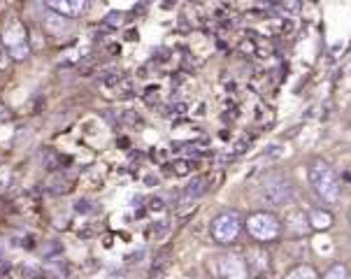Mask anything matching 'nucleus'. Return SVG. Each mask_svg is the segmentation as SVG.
<instances>
[{
    "label": "nucleus",
    "instance_id": "obj_14",
    "mask_svg": "<svg viewBox=\"0 0 351 279\" xmlns=\"http://www.w3.org/2000/svg\"><path fill=\"white\" fill-rule=\"evenodd\" d=\"M5 49V47H3V40H0V51H3Z\"/></svg>",
    "mask_w": 351,
    "mask_h": 279
},
{
    "label": "nucleus",
    "instance_id": "obj_9",
    "mask_svg": "<svg viewBox=\"0 0 351 279\" xmlns=\"http://www.w3.org/2000/svg\"><path fill=\"white\" fill-rule=\"evenodd\" d=\"M287 279H319L317 270L309 268V265H298V268H293L287 275Z\"/></svg>",
    "mask_w": 351,
    "mask_h": 279
},
{
    "label": "nucleus",
    "instance_id": "obj_15",
    "mask_svg": "<svg viewBox=\"0 0 351 279\" xmlns=\"http://www.w3.org/2000/svg\"><path fill=\"white\" fill-rule=\"evenodd\" d=\"M349 221H351V212H349Z\"/></svg>",
    "mask_w": 351,
    "mask_h": 279
},
{
    "label": "nucleus",
    "instance_id": "obj_5",
    "mask_svg": "<svg viewBox=\"0 0 351 279\" xmlns=\"http://www.w3.org/2000/svg\"><path fill=\"white\" fill-rule=\"evenodd\" d=\"M263 195L267 203L284 205L291 200V184L282 175H270L263 180Z\"/></svg>",
    "mask_w": 351,
    "mask_h": 279
},
{
    "label": "nucleus",
    "instance_id": "obj_10",
    "mask_svg": "<svg viewBox=\"0 0 351 279\" xmlns=\"http://www.w3.org/2000/svg\"><path fill=\"white\" fill-rule=\"evenodd\" d=\"M324 279H349V272L342 263H335L332 268H328V272L324 275Z\"/></svg>",
    "mask_w": 351,
    "mask_h": 279
},
{
    "label": "nucleus",
    "instance_id": "obj_6",
    "mask_svg": "<svg viewBox=\"0 0 351 279\" xmlns=\"http://www.w3.org/2000/svg\"><path fill=\"white\" fill-rule=\"evenodd\" d=\"M217 272H219V279H247L249 277L247 263L242 260V256H237V254H223V256H219Z\"/></svg>",
    "mask_w": 351,
    "mask_h": 279
},
{
    "label": "nucleus",
    "instance_id": "obj_1",
    "mask_svg": "<svg viewBox=\"0 0 351 279\" xmlns=\"http://www.w3.org/2000/svg\"><path fill=\"white\" fill-rule=\"evenodd\" d=\"M307 175H309V184H312V189L319 193L321 200H326V203H337V200H340L342 184L330 163L321 161V158H314V161L309 163Z\"/></svg>",
    "mask_w": 351,
    "mask_h": 279
},
{
    "label": "nucleus",
    "instance_id": "obj_11",
    "mask_svg": "<svg viewBox=\"0 0 351 279\" xmlns=\"http://www.w3.org/2000/svg\"><path fill=\"white\" fill-rule=\"evenodd\" d=\"M65 184H68V182H65L63 177L56 175V177H51V180L47 182V189H49L51 193H65V191H68V186H65Z\"/></svg>",
    "mask_w": 351,
    "mask_h": 279
},
{
    "label": "nucleus",
    "instance_id": "obj_13",
    "mask_svg": "<svg viewBox=\"0 0 351 279\" xmlns=\"http://www.w3.org/2000/svg\"><path fill=\"white\" fill-rule=\"evenodd\" d=\"M12 114H10V110L5 108V105H0V119H10Z\"/></svg>",
    "mask_w": 351,
    "mask_h": 279
},
{
    "label": "nucleus",
    "instance_id": "obj_2",
    "mask_svg": "<svg viewBox=\"0 0 351 279\" xmlns=\"http://www.w3.org/2000/svg\"><path fill=\"white\" fill-rule=\"evenodd\" d=\"M0 40H3V47L10 51V56L14 61H26L31 56V45L26 40V28H23L21 21H5L3 28H0Z\"/></svg>",
    "mask_w": 351,
    "mask_h": 279
},
{
    "label": "nucleus",
    "instance_id": "obj_4",
    "mask_svg": "<svg viewBox=\"0 0 351 279\" xmlns=\"http://www.w3.org/2000/svg\"><path fill=\"white\" fill-rule=\"evenodd\" d=\"M247 230L254 240L270 242L279 235L282 226H279V219L272 215V212H254V215L247 219Z\"/></svg>",
    "mask_w": 351,
    "mask_h": 279
},
{
    "label": "nucleus",
    "instance_id": "obj_8",
    "mask_svg": "<svg viewBox=\"0 0 351 279\" xmlns=\"http://www.w3.org/2000/svg\"><path fill=\"white\" fill-rule=\"evenodd\" d=\"M309 226L314 230H326L332 226V217L326 210H312L309 212Z\"/></svg>",
    "mask_w": 351,
    "mask_h": 279
},
{
    "label": "nucleus",
    "instance_id": "obj_12",
    "mask_svg": "<svg viewBox=\"0 0 351 279\" xmlns=\"http://www.w3.org/2000/svg\"><path fill=\"white\" fill-rule=\"evenodd\" d=\"M105 19H107V23H112V26H119V23H121V12H112V14H107Z\"/></svg>",
    "mask_w": 351,
    "mask_h": 279
},
{
    "label": "nucleus",
    "instance_id": "obj_3",
    "mask_svg": "<svg viewBox=\"0 0 351 279\" xmlns=\"http://www.w3.org/2000/svg\"><path fill=\"white\" fill-rule=\"evenodd\" d=\"M240 230H242V217H240V212H235V210H223L221 215L214 217V221L210 226L214 242H219V245H230V242H235Z\"/></svg>",
    "mask_w": 351,
    "mask_h": 279
},
{
    "label": "nucleus",
    "instance_id": "obj_7",
    "mask_svg": "<svg viewBox=\"0 0 351 279\" xmlns=\"http://www.w3.org/2000/svg\"><path fill=\"white\" fill-rule=\"evenodd\" d=\"M84 3L86 0H45L47 10L56 12V14L65 16V19H75V16H80L82 10H84Z\"/></svg>",
    "mask_w": 351,
    "mask_h": 279
}]
</instances>
